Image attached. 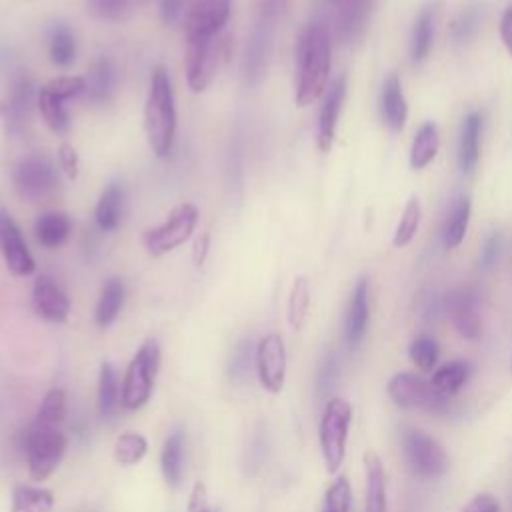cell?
Masks as SVG:
<instances>
[{"instance_id": "cell-35", "label": "cell", "mask_w": 512, "mask_h": 512, "mask_svg": "<svg viewBox=\"0 0 512 512\" xmlns=\"http://www.w3.org/2000/svg\"><path fill=\"white\" fill-rule=\"evenodd\" d=\"M40 116L44 118L46 126L56 134H66L70 130V114L64 106V100L52 96L44 86L38 90V102H36Z\"/></svg>"}, {"instance_id": "cell-48", "label": "cell", "mask_w": 512, "mask_h": 512, "mask_svg": "<svg viewBox=\"0 0 512 512\" xmlns=\"http://www.w3.org/2000/svg\"><path fill=\"white\" fill-rule=\"evenodd\" d=\"M502 246H504V242H502V236L498 232H492L484 240L482 250H480V258H478L482 270H490V268L496 266V262L500 260V254H502Z\"/></svg>"}, {"instance_id": "cell-40", "label": "cell", "mask_w": 512, "mask_h": 512, "mask_svg": "<svg viewBox=\"0 0 512 512\" xmlns=\"http://www.w3.org/2000/svg\"><path fill=\"white\" fill-rule=\"evenodd\" d=\"M48 56L52 60V64H56L58 68H68L74 58H76V42L74 36L68 28L58 26L52 36H50V44H48Z\"/></svg>"}, {"instance_id": "cell-14", "label": "cell", "mask_w": 512, "mask_h": 512, "mask_svg": "<svg viewBox=\"0 0 512 512\" xmlns=\"http://www.w3.org/2000/svg\"><path fill=\"white\" fill-rule=\"evenodd\" d=\"M272 38H274V22L258 18L242 58V78L248 88H256L266 74L270 52H272Z\"/></svg>"}, {"instance_id": "cell-53", "label": "cell", "mask_w": 512, "mask_h": 512, "mask_svg": "<svg viewBox=\"0 0 512 512\" xmlns=\"http://www.w3.org/2000/svg\"><path fill=\"white\" fill-rule=\"evenodd\" d=\"M188 512H216L208 506V498H206V486L202 482H196L190 494V502H188Z\"/></svg>"}, {"instance_id": "cell-6", "label": "cell", "mask_w": 512, "mask_h": 512, "mask_svg": "<svg viewBox=\"0 0 512 512\" xmlns=\"http://www.w3.org/2000/svg\"><path fill=\"white\" fill-rule=\"evenodd\" d=\"M228 38H186L184 50V68L186 82L192 92H202L210 86L220 66V60L226 54Z\"/></svg>"}, {"instance_id": "cell-24", "label": "cell", "mask_w": 512, "mask_h": 512, "mask_svg": "<svg viewBox=\"0 0 512 512\" xmlns=\"http://www.w3.org/2000/svg\"><path fill=\"white\" fill-rule=\"evenodd\" d=\"M124 212V190L118 182L108 184L96 202V224L102 232H114Z\"/></svg>"}, {"instance_id": "cell-28", "label": "cell", "mask_w": 512, "mask_h": 512, "mask_svg": "<svg viewBox=\"0 0 512 512\" xmlns=\"http://www.w3.org/2000/svg\"><path fill=\"white\" fill-rule=\"evenodd\" d=\"M438 148H440L438 126L432 120H428V122H424L416 130V136L412 140V146H410V166L414 170L426 168L436 158Z\"/></svg>"}, {"instance_id": "cell-46", "label": "cell", "mask_w": 512, "mask_h": 512, "mask_svg": "<svg viewBox=\"0 0 512 512\" xmlns=\"http://www.w3.org/2000/svg\"><path fill=\"white\" fill-rule=\"evenodd\" d=\"M256 366V350L250 340H242L230 358V378L234 382H246L250 378L252 368Z\"/></svg>"}, {"instance_id": "cell-29", "label": "cell", "mask_w": 512, "mask_h": 512, "mask_svg": "<svg viewBox=\"0 0 512 512\" xmlns=\"http://www.w3.org/2000/svg\"><path fill=\"white\" fill-rule=\"evenodd\" d=\"M470 210H472V204H470L468 196L456 198V202L452 204V208L444 220V226H442L444 248L452 250L462 244L466 230H468V222H470Z\"/></svg>"}, {"instance_id": "cell-13", "label": "cell", "mask_w": 512, "mask_h": 512, "mask_svg": "<svg viewBox=\"0 0 512 512\" xmlns=\"http://www.w3.org/2000/svg\"><path fill=\"white\" fill-rule=\"evenodd\" d=\"M256 372L264 390L278 394L286 378V348L280 334H266L256 344Z\"/></svg>"}, {"instance_id": "cell-26", "label": "cell", "mask_w": 512, "mask_h": 512, "mask_svg": "<svg viewBox=\"0 0 512 512\" xmlns=\"http://www.w3.org/2000/svg\"><path fill=\"white\" fill-rule=\"evenodd\" d=\"M162 476L170 488H178L184 468V432L172 430L162 446Z\"/></svg>"}, {"instance_id": "cell-37", "label": "cell", "mask_w": 512, "mask_h": 512, "mask_svg": "<svg viewBox=\"0 0 512 512\" xmlns=\"http://www.w3.org/2000/svg\"><path fill=\"white\" fill-rule=\"evenodd\" d=\"M482 22V8L476 4H470L466 8H462L452 22L448 24V36L454 44H464L468 40H472L480 28Z\"/></svg>"}, {"instance_id": "cell-25", "label": "cell", "mask_w": 512, "mask_h": 512, "mask_svg": "<svg viewBox=\"0 0 512 512\" xmlns=\"http://www.w3.org/2000/svg\"><path fill=\"white\" fill-rule=\"evenodd\" d=\"M348 4L340 10L336 20V36L340 42L356 40L368 22L370 2L368 0H346Z\"/></svg>"}, {"instance_id": "cell-57", "label": "cell", "mask_w": 512, "mask_h": 512, "mask_svg": "<svg viewBox=\"0 0 512 512\" xmlns=\"http://www.w3.org/2000/svg\"><path fill=\"white\" fill-rule=\"evenodd\" d=\"M344 2H346V0H344Z\"/></svg>"}, {"instance_id": "cell-22", "label": "cell", "mask_w": 512, "mask_h": 512, "mask_svg": "<svg viewBox=\"0 0 512 512\" xmlns=\"http://www.w3.org/2000/svg\"><path fill=\"white\" fill-rule=\"evenodd\" d=\"M482 128H484L482 112L466 114L460 128V138H458V166L464 174H470L478 164Z\"/></svg>"}, {"instance_id": "cell-16", "label": "cell", "mask_w": 512, "mask_h": 512, "mask_svg": "<svg viewBox=\"0 0 512 512\" xmlns=\"http://www.w3.org/2000/svg\"><path fill=\"white\" fill-rule=\"evenodd\" d=\"M346 98V76L340 74L328 88L320 114H318V126H316V146L320 152H328L334 144L336 136V124Z\"/></svg>"}, {"instance_id": "cell-32", "label": "cell", "mask_w": 512, "mask_h": 512, "mask_svg": "<svg viewBox=\"0 0 512 512\" xmlns=\"http://www.w3.org/2000/svg\"><path fill=\"white\" fill-rule=\"evenodd\" d=\"M120 402H122V392L118 386L116 370L110 362H104L100 366V376H98V412H100V416L104 420L114 418Z\"/></svg>"}, {"instance_id": "cell-30", "label": "cell", "mask_w": 512, "mask_h": 512, "mask_svg": "<svg viewBox=\"0 0 512 512\" xmlns=\"http://www.w3.org/2000/svg\"><path fill=\"white\" fill-rule=\"evenodd\" d=\"M434 20L436 16L432 6H424L416 16L412 36H410V58L414 64L424 62L426 56L430 54L432 40H434Z\"/></svg>"}, {"instance_id": "cell-36", "label": "cell", "mask_w": 512, "mask_h": 512, "mask_svg": "<svg viewBox=\"0 0 512 512\" xmlns=\"http://www.w3.org/2000/svg\"><path fill=\"white\" fill-rule=\"evenodd\" d=\"M310 312V284L304 276L294 278L290 294H288V306H286V316L288 324L292 330H302L306 324Z\"/></svg>"}, {"instance_id": "cell-34", "label": "cell", "mask_w": 512, "mask_h": 512, "mask_svg": "<svg viewBox=\"0 0 512 512\" xmlns=\"http://www.w3.org/2000/svg\"><path fill=\"white\" fill-rule=\"evenodd\" d=\"M472 374V364L468 360H452L442 364L434 374H432V386L438 388L444 394H456L470 378Z\"/></svg>"}, {"instance_id": "cell-52", "label": "cell", "mask_w": 512, "mask_h": 512, "mask_svg": "<svg viewBox=\"0 0 512 512\" xmlns=\"http://www.w3.org/2000/svg\"><path fill=\"white\" fill-rule=\"evenodd\" d=\"M256 4H258V18L260 20L276 22L278 16L286 10L288 0H256Z\"/></svg>"}, {"instance_id": "cell-17", "label": "cell", "mask_w": 512, "mask_h": 512, "mask_svg": "<svg viewBox=\"0 0 512 512\" xmlns=\"http://www.w3.org/2000/svg\"><path fill=\"white\" fill-rule=\"evenodd\" d=\"M32 304L36 314L48 322H64L70 314L66 292L46 274H40L32 286Z\"/></svg>"}, {"instance_id": "cell-18", "label": "cell", "mask_w": 512, "mask_h": 512, "mask_svg": "<svg viewBox=\"0 0 512 512\" xmlns=\"http://www.w3.org/2000/svg\"><path fill=\"white\" fill-rule=\"evenodd\" d=\"M370 320V298H368V280L360 278L350 294L346 316H344V338L350 348H356L368 330Z\"/></svg>"}, {"instance_id": "cell-7", "label": "cell", "mask_w": 512, "mask_h": 512, "mask_svg": "<svg viewBox=\"0 0 512 512\" xmlns=\"http://www.w3.org/2000/svg\"><path fill=\"white\" fill-rule=\"evenodd\" d=\"M196 224H198V208L190 202H184L176 206L160 226L148 228L144 232L142 236L144 248L154 258L164 256L166 252H172L174 248L184 244L196 230Z\"/></svg>"}, {"instance_id": "cell-21", "label": "cell", "mask_w": 512, "mask_h": 512, "mask_svg": "<svg viewBox=\"0 0 512 512\" xmlns=\"http://www.w3.org/2000/svg\"><path fill=\"white\" fill-rule=\"evenodd\" d=\"M380 114L386 126L394 132H400L408 118V104L402 90V80L398 74H390L382 84L380 94Z\"/></svg>"}, {"instance_id": "cell-5", "label": "cell", "mask_w": 512, "mask_h": 512, "mask_svg": "<svg viewBox=\"0 0 512 512\" xmlns=\"http://www.w3.org/2000/svg\"><path fill=\"white\" fill-rule=\"evenodd\" d=\"M160 364V348L156 340H146L134 358L130 360L124 380H122V406L126 410L142 408L154 386V376Z\"/></svg>"}, {"instance_id": "cell-8", "label": "cell", "mask_w": 512, "mask_h": 512, "mask_svg": "<svg viewBox=\"0 0 512 512\" xmlns=\"http://www.w3.org/2000/svg\"><path fill=\"white\" fill-rule=\"evenodd\" d=\"M386 392L400 408H420L426 412H446L450 408L448 394L412 372L394 374L386 384Z\"/></svg>"}, {"instance_id": "cell-12", "label": "cell", "mask_w": 512, "mask_h": 512, "mask_svg": "<svg viewBox=\"0 0 512 512\" xmlns=\"http://www.w3.org/2000/svg\"><path fill=\"white\" fill-rule=\"evenodd\" d=\"M232 0H192L184 16V38L220 36L230 18Z\"/></svg>"}, {"instance_id": "cell-41", "label": "cell", "mask_w": 512, "mask_h": 512, "mask_svg": "<svg viewBox=\"0 0 512 512\" xmlns=\"http://www.w3.org/2000/svg\"><path fill=\"white\" fill-rule=\"evenodd\" d=\"M340 370H342V360L336 350H326L316 372V394L318 396H328L334 386L340 380Z\"/></svg>"}, {"instance_id": "cell-39", "label": "cell", "mask_w": 512, "mask_h": 512, "mask_svg": "<svg viewBox=\"0 0 512 512\" xmlns=\"http://www.w3.org/2000/svg\"><path fill=\"white\" fill-rule=\"evenodd\" d=\"M420 218H422V206H420V200L416 196H410L406 206H404V212L398 220V226L394 230V238H392V244L396 248H404L406 244L412 242V238L416 236L418 232V226H420Z\"/></svg>"}, {"instance_id": "cell-49", "label": "cell", "mask_w": 512, "mask_h": 512, "mask_svg": "<svg viewBox=\"0 0 512 512\" xmlns=\"http://www.w3.org/2000/svg\"><path fill=\"white\" fill-rule=\"evenodd\" d=\"M56 158H58L60 170H62L70 180H76V178H78V172H80V158H78L76 148H74L72 144H68V142H62V144L58 146Z\"/></svg>"}, {"instance_id": "cell-11", "label": "cell", "mask_w": 512, "mask_h": 512, "mask_svg": "<svg viewBox=\"0 0 512 512\" xmlns=\"http://www.w3.org/2000/svg\"><path fill=\"white\" fill-rule=\"evenodd\" d=\"M444 314L452 318L456 332L466 340H478L482 334L480 296L474 286H460L444 294Z\"/></svg>"}, {"instance_id": "cell-54", "label": "cell", "mask_w": 512, "mask_h": 512, "mask_svg": "<svg viewBox=\"0 0 512 512\" xmlns=\"http://www.w3.org/2000/svg\"><path fill=\"white\" fill-rule=\"evenodd\" d=\"M500 38H502L508 54L512 56V4L506 6V10L502 12V18H500Z\"/></svg>"}, {"instance_id": "cell-9", "label": "cell", "mask_w": 512, "mask_h": 512, "mask_svg": "<svg viewBox=\"0 0 512 512\" xmlns=\"http://www.w3.org/2000/svg\"><path fill=\"white\" fill-rule=\"evenodd\" d=\"M410 470L422 478H438L448 472L450 456L444 446L424 430H408L402 440Z\"/></svg>"}, {"instance_id": "cell-44", "label": "cell", "mask_w": 512, "mask_h": 512, "mask_svg": "<svg viewBox=\"0 0 512 512\" xmlns=\"http://www.w3.org/2000/svg\"><path fill=\"white\" fill-rule=\"evenodd\" d=\"M144 0H90V10L108 22L126 20Z\"/></svg>"}, {"instance_id": "cell-43", "label": "cell", "mask_w": 512, "mask_h": 512, "mask_svg": "<svg viewBox=\"0 0 512 512\" xmlns=\"http://www.w3.org/2000/svg\"><path fill=\"white\" fill-rule=\"evenodd\" d=\"M352 508V486L346 476H336L324 492L320 512H350Z\"/></svg>"}, {"instance_id": "cell-45", "label": "cell", "mask_w": 512, "mask_h": 512, "mask_svg": "<svg viewBox=\"0 0 512 512\" xmlns=\"http://www.w3.org/2000/svg\"><path fill=\"white\" fill-rule=\"evenodd\" d=\"M438 342L428 336V334H420L410 342L408 354L410 360L414 362V366H418L420 370H432L438 362Z\"/></svg>"}, {"instance_id": "cell-50", "label": "cell", "mask_w": 512, "mask_h": 512, "mask_svg": "<svg viewBox=\"0 0 512 512\" xmlns=\"http://www.w3.org/2000/svg\"><path fill=\"white\" fill-rule=\"evenodd\" d=\"M192 0H160V18L166 26H174L180 22L190 6Z\"/></svg>"}, {"instance_id": "cell-20", "label": "cell", "mask_w": 512, "mask_h": 512, "mask_svg": "<svg viewBox=\"0 0 512 512\" xmlns=\"http://www.w3.org/2000/svg\"><path fill=\"white\" fill-rule=\"evenodd\" d=\"M364 474H366V512H388V480L382 460L376 452H364Z\"/></svg>"}, {"instance_id": "cell-3", "label": "cell", "mask_w": 512, "mask_h": 512, "mask_svg": "<svg viewBox=\"0 0 512 512\" xmlns=\"http://www.w3.org/2000/svg\"><path fill=\"white\" fill-rule=\"evenodd\" d=\"M352 422V406L344 398H330L324 406L318 440L326 470L330 474L338 472L346 456V440Z\"/></svg>"}, {"instance_id": "cell-42", "label": "cell", "mask_w": 512, "mask_h": 512, "mask_svg": "<svg viewBox=\"0 0 512 512\" xmlns=\"http://www.w3.org/2000/svg\"><path fill=\"white\" fill-rule=\"evenodd\" d=\"M64 414H66V394L60 388H52V390L46 392V396H44V400H42V404L36 412L34 424L58 428Z\"/></svg>"}, {"instance_id": "cell-56", "label": "cell", "mask_w": 512, "mask_h": 512, "mask_svg": "<svg viewBox=\"0 0 512 512\" xmlns=\"http://www.w3.org/2000/svg\"><path fill=\"white\" fill-rule=\"evenodd\" d=\"M508 510L512 512V496H510V506H508Z\"/></svg>"}, {"instance_id": "cell-27", "label": "cell", "mask_w": 512, "mask_h": 512, "mask_svg": "<svg viewBox=\"0 0 512 512\" xmlns=\"http://www.w3.org/2000/svg\"><path fill=\"white\" fill-rule=\"evenodd\" d=\"M34 232H36V240L44 248H58L68 240L72 232V222L64 212H46L38 216L34 224Z\"/></svg>"}, {"instance_id": "cell-55", "label": "cell", "mask_w": 512, "mask_h": 512, "mask_svg": "<svg viewBox=\"0 0 512 512\" xmlns=\"http://www.w3.org/2000/svg\"><path fill=\"white\" fill-rule=\"evenodd\" d=\"M208 246H210V236L204 232L196 238L194 242V248H192V258H194V264L196 266H202L206 256H208Z\"/></svg>"}, {"instance_id": "cell-15", "label": "cell", "mask_w": 512, "mask_h": 512, "mask_svg": "<svg viewBox=\"0 0 512 512\" xmlns=\"http://www.w3.org/2000/svg\"><path fill=\"white\" fill-rule=\"evenodd\" d=\"M0 254L6 268L16 276H28L36 268L18 224L4 210H0Z\"/></svg>"}, {"instance_id": "cell-51", "label": "cell", "mask_w": 512, "mask_h": 512, "mask_svg": "<svg viewBox=\"0 0 512 512\" xmlns=\"http://www.w3.org/2000/svg\"><path fill=\"white\" fill-rule=\"evenodd\" d=\"M462 512H500V504L490 492H480L470 498Z\"/></svg>"}, {"instance_id": "cell-38", "label": "cell", "mask_w": 512, "mask_h": 512, "mask_svg": "<svg viewBox=\"0 0 512 512\" xmlns=\"http://www.w3.org/2000/svg\"><path fill=\"white\" fill-rule=\"evenodd\" d=\"M148 452V440L138 432H124L114 442V460L120 466L138 464Z\"/></svg>"}, {"instance_id": "cell-4", "label": "cell", "mask_w": 512, "mask_h": 512, "mask_svg": "<svg viewBox=\"0 0 512 512\" xmlns=\"http://www.w3.org/2000/svg\"><path fill=\"white\" fill-rule=\"evenodd\" d=\"M66 436L58 428L32 424L24 438L26 466L32 480H46L66 454Z\"/></svg>"}, {"instance_id": "cell-10", "label": "cell", "mask_w": 512, "mask_h": 512, "mask_svg": "<svg viewBox=\"0 0 512 512\" xmlns=\"http://www.w3.org/2000/svg\"><path fill=\"white\" fill-rule=\"evenodd\" d=\"M14 188L28 200L38 202L48 198L58 188V170L44 154H30L22 158L14 168Z\"/></svg>"}, {"instance_id": "cell-47", "label": "cell", "mask_w": 512, "mask_h": 512, "mask_svg": "<svg viewBox=\"0 0 512 512\" xmlns=\"http://www.w3.org/2000/svg\"><path fill=\"white\" fill-rule=\"evenodd\" d=\"M44 88L60 98V100H68V98H74L78 94H82L86 90V78L84 76H72V74H66V76H56L52 78L48 84H44Z\"/></svg>"}, {"instance_id": "cell-23", "label": "cell", "mask_w": 512, "mask_h": 512, "mask_svg": "<svg viewBox=\"0 0 512 512\" xmlns=\"http://www.w3.org/2000/svg\"><path fill=\"white\" fill-rule=\"evenodd\" d=\"M116 86H118V68L112 58L102 56L100 60L94 62V66L88 72L84 94L96 104H106L114 98Z\"/></svg>"}, {"instance_id": "cell-19", "label": "cell", "mask_w": 512, "mask_h": 512, "mask_svg": "<svg viewBox=\"0 0 512 512\" xmlns=\"http://www.w3.org/2000/svg\"><path fill=\"white\" fill-rule=\"evenodd\" d=\"M38 102V90L30 78H20L4 104H0V112L4 114L10 130H22L26 122H30L32 112Z\"/></svg>"}, {"instance_id": "cell-31", "label": "cell", "mask_w": 512, "mask_h": 512, "mask_svg": "<svg viewBox=\"0 0 512 512\" xmlns=\"http://www.w3.org/2000/svg\"><path fill=\"white\" fill-rule=\"evenodd\" d=\"M122 304H124V284L122 280L118 278H108L100 290V298H98V304H96V312H94V318H96V324L100 328H106L110 326L120 310H122Z\"/></svg>"}, {"instance_id": "cell-1", "label": "cell", "mask_w": 512, "mask_h": 512, "mask_svg": "<svg viewBox=\"0 0 512 512\" xmlns=\"http://www.w3.org/2000/svg\"><path fill=\"white\" fill-rule=\"evenodd\" d=\"M332 64V38L324 24H308L296 46V94L300 108L320 98Z\"/></svg>"}, {"instance_id": "cell-2", "label": "cell", "mask_w": 512, "mask_h": 512, "mask_svg": "<svg viewBox=\"0 0 512 512\" xmlns=\"http://www.w3.org/2000/svg\"><path fill=\"white\" fill-rule=\"evenodd\" d=\"M144 132L150 150L158 158L170 154L176 136V104L170 74L162 64H158L150 76L144 104Z\"/></svg>"}, {"instance_id": "cell-33", "label": "cell", "mask_w": 512, "mask_h": 512, "mask_svg": "<svg viewBox=\"0 0 512 512\" xmlns=\"http://www.w3.org/2000/svg\"><path fill=\"white\" fill-rule=\"evenodd\" d=\"M54 496L46 488L18 484L10 496V512H52Z\"/></svg>"}]
</instances>
